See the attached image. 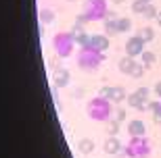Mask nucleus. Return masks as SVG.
<instances>
[{
    "label": "nucleus",
    "instance_id": "obj_8",
    "mask_svg": "<svg viewBox=\"0 0 161 158\" xmlns=\"http://www.w3.org/2000/svg\"><path fill=\"white\" fill-rule=\"evenodd\" d=\"M142 60H144L147 64H153V63H155V54H151V52H144V54H142Z\"/></svg>",
    "mask_w": 161,
    "mask_h": 158
},
{
    "label": "nucleus",
    "instance_id": "obj_3",
    "mask_svg": "<svg viewBox=\"0 0 161 158\" xmlns=\"http://www.w3.org/2000/svg\"><path fill=\"white\" fill-rule=\"evenodd\" d=\"M128 129H130V133H134V135H142L144 133V125L140 123V121H132V123L128 125Z\"/></svg>",
    "mask_w": 161,
    "mask_h": 158
},
{
    "label": "nucleus",
    "instance_id": "obj_6",
    "mask_svg": "<svg viewBox=\"0 0 161 158\" xmlns=\"http://www.w3.org/2000/svg\"><path fill=\"white\" fill-rule=\"evenodd\" d=\"M119 67H121V71H124V73H132V69H134V63H132L130 59H124L119 63Z\"/></svg>",
    "mask_w": 161,
    "mask_h": 158
},
{
    "label": "nucleus",
    "instance_id": "obj_14",
    "mask_svg": "<svg viewBox=\"0 0 161 158\" xmlns=\"http://www.w3.org/2000/svg\"><path fill=\"white\" fill-rule=\"evenodd\" d=\"M82 148H84V152H90V148H92V144H90V141H84V144H82Z\"/></svg>",
    "mask_w": 161,
    "mask_h": 158
},
{
    "label": "nucleus",
    "instance_id": "obj_7",
    "mask_svg": "<svg viewBox=\"0 0 161 158\" xmlns=\"http://www.w3.org/2000/svg\"><path fill=\"white\" fill-rule=\"evenodd\" d=\"M140 33H142V35H140L142 40H147V42H151V40H153V29H151V27H144V29L140 31Z\"/></svg>",
    "mask_w": 161,
    "mask_h": 158
},
{
    "label": "nucleus",
    "instance_id": "obj_9",
    "mask_svg": "<svg viewBox=\"0 0 161 158\" xmlns=\"http://www.w3.org/2000/svg\"><path fill=\"white\" fill-rule=\"evenodd\" d=\"M144 8H147V2H144V0H138V2H134V11H136V13L144 11Z\"/></svg>",
    "mask_w": 161,
    "mask_h": 158
},
{
    "label": "nucleus",
    "instance_id": "obj_2",
    "mask_svg": "<svg viewBox=\"0 0 161 158\" xmlns=\"http://www.w3.org/2000/svg\"><path fill=\"white\" fill-rule=\"evenodd\" d=\"M92 44H94L96 50H107L109 40H107V38H103V35H96V38H92Z\"/></svg>",
    "mask_w": 161,
    "mask_h": 158
},
{
    "label": "nucleus",
    "instance_id": "obj_5",
    "mask_svg": "<svg viewBox=\"0 0 161 158\" xmlns=\"http://www.w3.org/2000/svg\"><path fill=\"white\" fill-rule=\"evenodd\" d=\"M105 94L115 98V102H119V100L124 98V89H105Z\"/></svg>",
    "mask_w": 161,
    "mask_h": 158
},
{
    "label": "nucleus",
    "instance_id": "obj_10",
    "mask_svg": "<svg viewBox=\"0 0 161 158\" xmlns=\"http://www.w3.org/2000/svg\"><path fill=\"white\" fill-rule=\"evenodd\" d=\"M128 27H130V21H128V19H121L119 23H117V29H119V31H125Z\"/></svg>",
    "mask_w": 161,
    "mask_h": 158
},
{
    "label": "nucleus",
    "instance_id": "obj_4",
    "mask_svg": "<svg viewBox=\"0 0 161 158\" xmlns=\"http://www.w3.org/2000/svg\"><path fill=\"white\" fill-rule=\"evenodd\" d=\"M105 150H107L109 154H115L117 150H119V144H117V140H109L107 144H105Z\"/></svg>",
    "mask_w": 161,
    "mask_h": 158
},
{
    "label": "nucleus",
    "instance_id": "obj_17",
    "mask_svg": "<svg viewBox=\"0 0 161 158\" xmlns=\"http://www.w3.org/2000/svg\"><path fill=\"white\" fill-rule=\"evenodd\" d=\"M115 2H121V0H115Z\"/></svg>",
    "mask_w": 161,
    "mask_h": 158
},
{
    "label": "nucleus",
    "instance_id": "obj_16",
    "mask_svg": "<svg viewBox=\"0 0 161 158\" xmlns=\"http://www.w3.org/2000/svg\"><path fill=\"white\" fill-rule=\"evenodd\" d=\"M157 19H159V25H161V15H159V17H157Z\"/></svg>",
    "mask_w": 161,
    "mask_h": 158
},
{
    "label": "nucleus",
    "instance_id": "obj_1",
    "mask_svg": "<svg viewBox=\"0 0 161 158\" xmlns=\"http://www.w3.org/2000/svg\"><path fill=\"white\" fill-rule=\"evenodd\" d=\"M142 38H130L125 48H128V54H140L142 52Z\"/></svg>",
    "mask_w": 161,
    "mask_h": 158
},
{
    "label": "nucleus",
    "instance_id": "obj_18",
    "mask_svg": "<svg viewBox=\"0 0 161 158\" xmlns=\"http://www.w3.org/2000/svg\"><path fill=\"white\" fill-rule=\"evenodd\" d=\"M144 2H149V0H144Z\"/></svg>",
    "mask_w": 161,
    "mask_h": 158
},
{
    "label": "nucleus",
    "instance_id": "obj_12",
    "mask_svg": "<svg viewBox=\"0 0 161 158\" xmlns=\"http://www.w3.org/2000/svg\"><path fill=\"white\" fill-rule=\"evenodd\" d=\"M111 31L115 33V31H117V25H115L113 21H107V33H111Z\"/></svg>",
    "mask_w": 161,
    "mask_h": 158
},
{
    "label": "nucleus",
    "instance_id": "obj_11",
    "mask_svg": "<svg viewBox=\"0 0 161 158\" xmlns=\"http://www.w3.org/2000/svg\"><path fill=\"white\" fill-rule=\"evenodd\" d=\"M132 75H134V77H140V75H142V67H140V64H134V69H132Z\"/></svg>",
    "mask_w": 161,
    "mask_h": 158
},
{
    "label": "nucleus",
    "instance_id": "obj_15",
    "mask_svg": "<svg viewBox=\"0 0 161 158\" xmlns=\"http://www.w3.org/2000/svg\"><path fill=\"white\" fill-rule=\"evenodd\" d=\"M157 94H159V96H161V81H159V83H157Z\"/></svg>",
    "mask_w": 161,
    "mask_h": 158
},
{
    "label": "nucleus",
    "instance_id": "obj_13",
    "mask_svg": "<svg viewBox=\"0 0 161 158\" xmlns=\"http://www.w3.org/2000/svg\"><path fill=\"white\" fill-rule=\"evenodd\" d=\"M144 15H147V17H153V15H155V8H153L151 4H147V8H144Z\"/></svg>",
    "mask_w": 161,
    "mask_h": 158
}]
</instances>
